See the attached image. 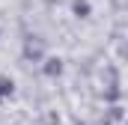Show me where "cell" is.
Here are the masks:
<instances>
[{
  "mask_svg": "<svg viewBox=\"0 0 128 125\" xmlns=\"http://www.w3.org/2000/svg\"><path fill=\"white\" fill-rule=\"evenodd\" d=\"M9 92H12V80L0 78V98H3V95H9Z\"/></svg>",
  "mask_w": 128,
  "mask_h": 125,
  "instance_id": "obj_1",
  "label": "cell"
},
{
  "mask_svg": "<svg viewBox=\"0 0 128 125\" xmlns=\"http://www.w3.org/2000/svg\"><path fill=\"white\" fill-rule=\"evenodd\" d=\"M74 12H78V15H86V12H90L86 0H74Z\"/></svg>",
  "mask_w": 128,
  "mask_h": 125,
  "instance_id": "obj_2",
  "label": "cell"
},
{
  "mask_svg": "<svg viewBox=\"0 0 128 125\" xmlns=\"http://www.w3.org/2000/svg\"><path fill=\"white\" fill-rule=\"evenodd\" d=\"M60 60H48V74H60Z\"/></svg>",
  "mask_w": 128,
  "mask_h": 125,
  "instance_id": "obj_3",
  "label": "cell"
}]
</instances>
